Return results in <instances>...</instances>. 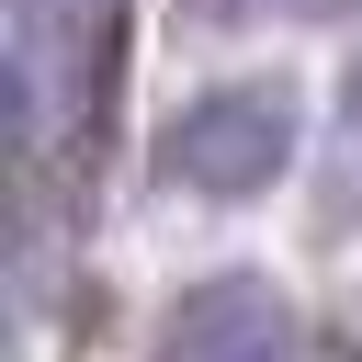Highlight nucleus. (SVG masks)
<instances>
[{"mask_svg": "<svg viewBox=\"0 0 362 362\" xmlns=\"http://www.w3.org/2000/svg\"><path fill=\"white\" fill-rule=\"evenodd\" d=\"M305 328H294V294L260 283V272H215V283H181L170 317H158V362H294Z\"/></svg>", "mask_w": 362, "mask_h": 362, "instance_id": "3", "label": "nucleus"}, {"mask_svg": "<svg viewBox=\"0 0 362 362\" xmlns=\"http://www.w3.org/2000/svg\"><path fill=\"white\" fill-rule=\"evenodd\" d=\"M294 170V90L283 79H226V90H192L170 102L158 124V181L170 192H204V204H249Z\"/></svg>", "mask_w": 362, "mask_h": 362, "instance_id": "1", "label": "nucleus"}, {"mask_svg": "<svg viewBox=\"0 0 362 362\" xmlns=\"http://www.w3.org/2000/svg\"><path fill=\"white\" fill-rule=\"evenodd\" d=\"M113 11L102 0H23V34H11V136L23 158H45L57 136L90 124V79L113 68Z\"/></svg>", "mask_w": 362, "mask_h": 362, "instance_id": "2", "label": "nucleus"}, {"mask_svg": "<svg viewBox=\"0 0 362 362\" xmlns=\"http://www.w3.org/2000/svg\"><path fill=\"white\" fill-rule=\"evenodd\" d=\"M339 113L362 124V45H351V79H339Z\"/></svg>", "mask_w": 362, "mask_h": 362, "instance_id": "4", "label": "nucleus"}, {"mask_svg": "<svg viewBox=\"0 0 362 362\" xmlns=\"http://www.w3.org/2000/svg\"><path fill=\"white\" fill-rule=\"evenodd\" d=\"M305 11H339V0H305Z\"/></svg>", "mask_w": 362, "mask_h": 362, "instance_id": "5", "label": "nucleus"}]
</instances>
